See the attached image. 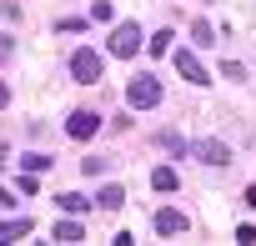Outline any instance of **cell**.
<instances>
[{"label":"cell","mask_w":256,"mask_h":246,"mask_svg":"<svg viewBox=\"0 0 256 246\" xmlns=\"http://www.w3.org/2000/svg\"><path fill=\"white\" fill-rule=\"evenodd\" d=\"M161 76H131V86H126V110H151V106H161Z\"/></svg>","instance_id":"1"},{"label":"cell","mask_w":256,"mask_h":246,"mask_svg":"<svg viewBox=\"0 0 256 246\" xmlns=\"http://www.w3.org/2000/svg\"><path fill=\"white\" fill-rule=\"evenodd\" d=\"M106 50H110V56H120V60H131L136 50H146V36H141V26H136V20H120V26L110 30Z\"/></svg>","instance_id":"2"},{"label":"cell","mask_w":256,"mask_h":246,"mask_svg":"<svg viewBox=\"0 0 256 246\" xmlns=\"http://www.w3.org/2000/svg\"><path fill=\"white\" fill-rule=\"evenodd\" d=\"M100 70H106V60H100L96 50H76V56H70V76H76L80 86H96Z\"/></svg>","instance_id":"3"},{"label":"cell","mask_w":256,"mask_h":246,"mask_svg":"<svg viewBox=\"0 0 256 246\" xmlns=\"http://www.w3.org/2000/svg\"><path fill=\"white\" fill-rule=\"evenodd\" d=\"M96 131H100V116L96 110H70V120H66V136L70 141H90Z\"/></svg>","instance_id":"4"},{"label":"cell","mask_w":256,"mask_h":246,"mask_svg":"<svg viewBox=\"0 0 256 246\" xmlns=\"http://www.w3.org/2000/svg\"><path fill=\"white\" fill-rule=\"evenodd\" d=\"M171 66H176V70H181L191 86H206V80H211V76H206V66H201L191 50H171Z\"/></svg>","instance_id":"5"},{"label":"cell","mask_w":256,"mask_h":246,"mask_svg":"<svg viewBox=\"0 0 256 246\" xmlns=\"http://www.w3.org/2000/svg\"><path fill=\"white\" fill-rule=\"evenodd\" d=\"M191 156H196L201 166H226V161H231L226 141H211V136H206V141H196V146H191Z\"/></svg>","instance_id":"6"},{"label":"cell","mask_w":256,"mask_h":246,"mask_svg":"<svg viewBox=\"0 0 256 246\" xmlns=\"http://www.w3.org/2000/svg\"><path fill=\"white\" fill-rule=\"evenodd\" d=\"M156 231H161V236H181V231H186V216L166 206V211H156Z\"/></svg>","instance_id":"7"},{"label":"cell","mask_w":256,"mask_h":246,"mask_svg":"<svg viewBox=\"0 0 256 246\" xmlns=\"http://www.w3.org/2000/svg\"><path fill=\"white\" fill-rule=\"evenodd\" d=\"M96 206H100V211H120V206H126V191H120V186H100V191H96Z\"/></svg>","instance_id":"8"},{"label":"cell","mask_w":256,"mask_h":246,"mask_svg":"<svg viewBox=\"0 0 256 246\" xmlns=\"http://www.w3.org/2000/svg\"><path fill=\"white\" fill-rule=\"evenodd\" d=\"M56 206H60L66 216H80V211H90V201H86L80 191H60V196H56Z\"/></svg>","instance_id":"9"},{"label":"cell","mask_w":256,"mask_h":246,"mask_svg":"<svg viewBox=\"0 0 256 246\" xmlns=\"http://www.w3.org/2000/svg\"><path fill=\"white\" fill-rule=\"evenodd\" d=\"M30 231H36V226H30L26 216H20V221H0V241H20V236H30Z\"/></svg>","instance_id":"10"},{"label":"cell","mask_w":256,"mask_h":246,"mask_svg":"<svg viewBox=\"0 0 256 246\" xmlns=\"http://www.w3.org/2000/svg\"><path fill=\"white\" fill-rule=\"evenodd\" d=\"M20 166L40 176V171H50V166H56V156H46V151H26V156H20Z\"/></svg>","instance_id":"11"},{"label":"cell","mask_w":256,"mask_h":246,"mask_svg":"<svg viewBox=\"0 0 256 246\" xmlns=\"http://www.w3.org/2000/svg\"><path fill=\"white\" fill-rule=\"evenodd\" d=\"M151 186H156V191H176V186H181V176H176L171 166H156V171H151Z\"/></svg>","instance_id":"12"},{"label":"cell","mask_w":256,"mask_h":246,"mask_svg":"<svg viewBox=\"0 0 256 246\" xmlns=\"http://www.w3.org/2000/svg\"><path fill=\"white\" fill-rule=\"evenodd\" d=\"M56 241H86V231H80V221H60L56 231H50Z\"/></svg>","instance_id":"13"},{"label":"cell","mask_w":256,"mask_h":246,"mask_svg":"<svg viewBox=\"0 0 256 246\" xmlns=\"http://www.w3.org/2000/svg\"><path fill=\"white\" fill-rule=\"evenodd\" d=\"M146 50H151V56H166V50H171V26H166V30H156V36L146 40Z\"/></svg>","instance_id":"14"},{"label":"cell","mask_w":256,"mask_h":246,"mask_svg":"<svg viewBox=\"0 0 256 246\" xmlns=\"http://www.w3.org/2000/svg\"><path fill=\"white\" fill-rule=\"evenodd\" d=\"M161 146H166L171 156H186V151H191V146H186V141H181L176 131H161Z\"/></svg>","instance_id":"15"},{"label":"cell","mask_w":256,"mask_h":246,"mask_svg":"<svg viewBox=\"0 0 256 246\" xmlns=\"http://www.w3.org/2000/svg\"><path fill=\"white\" fill-rule=\"evenodd\" d=\"M221 76H226V80H246V66H241V60H226Z\"/></svg>","instance_id":"16"},{"label":"cell","mask_w":256,"mask_h":246,"mask_svg":"<svg viewBox=\"0 0 256 246\" xmlns=\"http://www.w3.org/2000/svg\"><path fill=\"white\" fill-rule=\"evenodd\" d=\"M191 36H196V46H211V26H206V20H196V26H191Z\"/></svg>","instance_id":"17"},{"label":"cell","mask_w":256,"mask_h":246,"mask_svg":"<svg viewBox=\"0 0 256 246\" xmlns=\"http://www.w3.org/2000/svg\"><path fill=\"white\" fill-rule=\"evenodd\" d=\"M80 171H86V176H100V171H106V161H100V156H86V161H80Z\"/></svg>","instance_id":"18"},{"label":"cell","mask_w":256,"mask_h":246,"mask_svg":"<svg viewBox=\"0 0 256 246\" xmlns=\"http://www.w3.org/2000/svg\"><path fill=\"white\" fill-rule=\"evenodd\" d=\"M6 106H10V86H6V80H0V110H6Z\"/></svg>","instance_id":"19"},{"label":"cell","mask_w":256,"mask_h":246,"mask_svg":"<svg viewBox=\"0 0 256 246\" xmlns=\"http://www.w3.org/2000/svg\"><path fill=\"white\" fill-rule=\"evenodd\" d=\"M246 206H251V211H256V186H246Z\"/></svg>","instance_id":"20"},{"label":"cell","mask_w":256,"mask_h":246,"mask_svg":"<svg viewBox=\"0 0 256 246\" xmlns=\"http://www.w3.org/2000/svg\"><path fill=\"white\" fill-rule=\"evenodd\" d=\"M6 56H10V40H6V36H0V60H6Z\"/></svg>","instance_id":"21"},{"label":"cell","mask_w":256,"mask_h":246,"mask_svg":"<svg viewBox=\"0 0 256 246\" xmlns=\"http://www.w3.org/2000/svg\"><path fill=\"white\" fill-rule=\"evenodd\" d=\"M0 171H6V146H0Z\"/></svg>","instance_id":"22"}]
</instances>
